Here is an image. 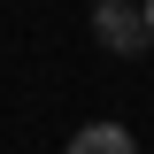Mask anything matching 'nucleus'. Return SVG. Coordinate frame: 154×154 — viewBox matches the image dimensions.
<instances>
[{
    "instance_id": "1",
    "label": "nucleus",
    "mask_w": 154,
    "mask_h": 154,
    "mask_svg": "<svg viewBox=\"0 0 154 154\" xmlns=\"http://www.w3.org/2000/svg\"><path fill=\"white\" fill-rule=\"evenodd\" d=\"M93 38L108 46V54H146L154 38H146V8L139 0H100L93 8Z\"/></svg>"
},
{
    "instance_id": "2",
    "label": "nucleus",
    "mask_w": 154,
    "mask_h": 154,
    "mask_svg": "<svg viewBox=\"0 0 154 154\" xmlns=\"http://www.w3.org/2000/svg\"><path fill=\"white\" fill-rule=\"evenodd\" d=\"M69 154H139V139L123 131V123H85V131L69 139Z\"/></svg>"
},
{
    "instance_id": "3",
    "label": "nucleus",
    "mask_w": 154,
    "mask_h": 154,
    "mask_svg": "<svg viewBox=\"0 0 154 154\" xmlns=\"http://www.w3.org/2000/svg\"><path fill=\"white\" fill-rule=\"evenodd\" d=\"M139 8H146V38H154V0H139Z\"/></svg>"
}]
</instances>
